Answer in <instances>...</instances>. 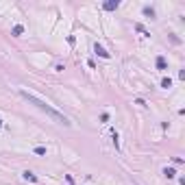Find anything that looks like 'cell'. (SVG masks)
Returning a JSON list of instances; mask_svg holds the SVG:
<instances>
[{"mask_svg":"<svg viewBox=\"0 0 185 185\" xmlns=\"http://www.w3.org/2000/svg\"><path fill=\"white\" fill-rule=\"evenodd\" d=\"M20 96H22V98H24V100H26V103H29V105H35L37 109H42V111H44L46 116H50L52 120H57L59 124H63V126H70V124H72L70 120H68L66 116L61 113V111H57L54 107H50L48 103H46V100L37 98L35 94H31V91H26V89H20Z\"/></svg>","mask_w":185,"mask_h":185,"instance_id":"cell-1","label":"cell"},{"mask_svg":"<svg viewBox=\"0 0 185 185\" xmlns=\"http://www.w3.org/2000/svg\"><path fill=\"white\" fill-rule=\"evenodd\" d=\"M94 52L98 54V57H103V59H109V57H111V52H107L100 44H94Z\"/></svg>","mask_w":185,"mask_h":185,"instance_id":"cell-2","label":"cell"},{"mask_svg":"<svg viewBox=\"0 0 185 185\" xmlns=\"http://www.w3.org/2000/svg\"><path fill=\"white\" fill-rule=\"evenodd\" d=\"M118 7H120L118 0H107V2H103V9H105V11H116Z\"/></svg>","mask_w":185,"mask_h":185,"instance_id":"cell-3","label":"cell"},{"mask_svg":"<svg viewBox=\"0 0 185 185\" xmlns=\"http://www.w3.org/2000/svg\"><path fill=\"white\" fill-rule=\"evenodd\" d=\"M157 70H168V61H165V57H161V54H159V57H157Z\"/></svg>","mask_w":185,"mask_h":185,"instance_id":"cell-4","label":"cell"},{"mask_svg":"<svg viewBox=\"0 0 185 185\" xmlns=\"http://www.w3.org/2000/svg\"><path fill=\"white\" fill-rule=\"evenodd\" d=\"M111 142H113L116 150H120V135H118V131H116V128H111Z\"/></svg>","mask_w":185,"mask_h":185,"instance_id":"cell-5","label":"cell"},{"mask_svg":"<svg viewBox=\"0 0 185 185\" xmlns=\"http://www.w3.org/2000/svg\"><path fill=\"white\" fill-rule=\"evenodd\" d=\"M22 33H24V26H22V24H15L13 29H11V35H13V37H20Z\"/></svg>","mask_w":185,"mask_h":185,"instance_id":"cell-6","label":"cell"},{"mask_svg":"<svg viewBox=\"0 0 185 185\" xmlns=\"http://www.w3.org/2000/svg\"><path fill=\"white\" fill-rule=\"evenodd\" d=\"M22 177H24L26 181H31V183H37V177H35V172H31V170H26V172H22Z\"/></svg>","mask_w":185,"mask_h":185,"instance_id":"cell-7","label":"cell"},{"mask_svg":"<svg viewBox=\"0 0 185 185\" xmlns=\"http://www.w3.org/2000/svg\"><path fill=\"white\" fill-rule=\"evenodd\" d=\"M163 177L165 179H174V177H177V170H174V168H163Z\"/></svg>","mask_w":185,"mask_h":185,"instance_id":"cell-8","label":"cell"},{"mask_svg":"<svg viewBox=\"0 0 185 185\" xmlns=\"http://www.w3.org/2000/svg\"><path fill=\"white\" fill-rule=\"evenodd\" d=\"M142 13H144L146 17H150V20H155V9H153V7H144Z\"/></svg>","mask_w":185,"mask_h":185,"instance_id":"cell-9","label":"cell"},{"mask_svg":"<svg viewBox=\"0 0 185 185\" xmlns=\"http://www.w3.org/2000/svg\"><path fill=\"white\" fill-rule=\"evenodd\" d=\"M161 87H163V89H170V87H172V79H170V76L161 79Z\"/></svg>","mask_w":185,"mask_h":185,"instance_id":"cell-10","label":"cell"},{"mask_svg":"<svg viewBox=\"0 0 185 185\" xmlns=\"http://www.w3.org/2000/svg\"><path fill=\"white\" fill-rule=\"evenodd\" d=\"M35 155L44 157V155H46V146H35Z\"/></svg>","mask_w":185,"mask_h":185,"instance_id":"cell-11","label":"cell"},{"mask_svg":"<svg viewBox=\"0 0 185 185\" xmlns=\"http://www.w3.org/2000/svg\"><path fill=\"white\" fill-rule=\"evenodd\" d=\"M135 29H137V31H140L142 35H146V37H150V33H148V31L144 29V26H142V24H135Z\"/></svg>","mask_w":185,"mask_h":185,"instance_id":"cell-12","label":"cell"},{"mask_svg":"<svg viewBox=\"0 0 185 185\" xmlns=\"http://www.w3.org/2000/svg\"><path fill=\"white\" fill-rule=\"evenodd\" d=\"M100 122L107 124V122H109V113H103V116H100Z\"/></svg>","mask_w":185,"mask_h":185,"instance_id":"cell-13","label":"cell"},{"mask_svg":"<svg viewBox=\"0 0 185 185\" xmlns=\"http://www.w3.org/2000/svg\"><path fill=\"white\" fill-rule=\"evenodd\" d=\"M0 128H2V120H0Z\"/></svg>","mask_w":185,"mask_h":185,"instance_id":"cell-14","label":"cell"},{"mask_svg":"<svg viewBox=\"0 0 185 185\" xmlns=\"http://www.w3.org/2000/svg\"><path fill=\"white\" fill-rule=\"evenodd\" d=\"M68 185H74V183H68Z\"/></svg>","mask_w":185,"mask_h":185,"instance_id":"cell-15","label":"cell"}]
</instances>
